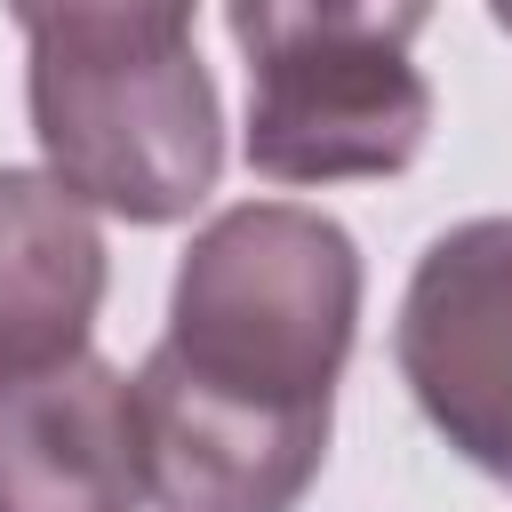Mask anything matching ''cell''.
Returning a JSON list of instances; mask_svg holds the SVG:
<instances>
[{"label": "cell", "instance_id": "cell-7", "mask_svg": "<svg viewBox=\"0 0 512 512\" xmlns=\"http://www.w3.org/2000/svg\"><path fill=\"white\" fill-rule=\"evenodd\" d=\"M496 32H512V8H496Z\"/></svg>", "mask_w": 512, "mask_h": 512}, {"label": "cell", "instance_id": "cell-5", "mask_svg": "<svg viewBox=\"0 0 512 512\" xmlns=\"http://www.w3.org/2000/svg\"><path fill=\"white\" fill-rule=\"evenodd\" d=\"M136 392L112 360L0 376V512H136Z\"/></svg>", "mask_w": 512, "mask_h": 512}, {"label": "cell", "instance_id": "cell-3", "mask_svg": "<svg viewBox=\"0 0 512 512\" xmlns=\"http://www.w3.org/2000/svg\"><path fill=\"white\" fill-rule=\"evenodd\" d=\"M432 8L400 0H232L224 32L248 56L240 152L264 184L400 176L432 136V80L416 32Z\"/></svg>", "mask_w": 512, "mask_h": 512}, {"label": "cell", "instance_id": "cell-6", "mask_svg": "<svg viewBox=\"0 0 512 512\" xmlns=\"http://www.w3.org/2000/svg\"><path fill=\"white\" fill-rule=\"evenodd\" d=\"M104 288L112 256L96 208L48 168H0V376L80 360Z\"/></svg>", "mask_w": 512, "mask_h": 512}, {"label": "cell", "instance_id": "cell-1", "mask_svg": "<svg viewBox=\"0 0 512 512\" xmlns=\"http://www.w3.org/2000/svg\"><path fill=\"white\" fill-rule=\"evenodd\" d=\"M360 336V248L304 200L216 208L168 280V328L144 352L152 376L264 416L336 432V376Z\"/></svg>", "mask_w": 512, "mask_h": 512}, {"label": "cell", "instance_id": "cell-2", "mask_svg": "<svg viewBox=\"0 0 512 512\" xmlns=\"http://www.w3.org/2000/svg\"><path fill=\"white\" fill-rule=\"evenodd\" d=\"M24 112L48 176L120 216L176 224L224 176V104L192 8H24Z\"/></svg>", "mask_w": 512, "mask_h": 512}, {"label": "cell", "instance_id": "cell-4", "mask_svg": "<svg viewBox=\"0 0 512 512\" xmlns=\"http://www.w3.org/2000/svg\"><path fill=\"white\" fill-rule=\"evenodd\" d=\"M392 360L424 424L512 488V216H464L416 256Z\"/></svg>", "mask_w": 512, "mask_h": 512}]
</instances>
